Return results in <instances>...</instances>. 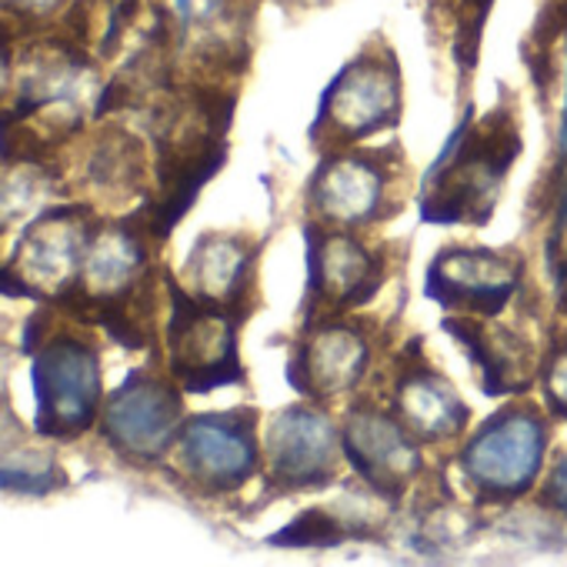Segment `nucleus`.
Here are the masks:
<instances>
[{
    "instance_id": "f8f14e48",
    "label": "nucleus",
    "mask_w": 567,
    "mask_h": 567,
    "mask_svg": "<svg viewBox=\"0 0 567 567\" xmlns=\"http://www.w3.org/2000/svg\"><path fill=\"white\" fill-rule=\"evenodd\" d=\"M401 404L408 411V417L424 427L427 434H451L461 427V414L464 408L451 398V391L431 378H417L408 381V388H401Z\"/></svg>"
},
{
    "instance_id": "ddd939ff",
    "label": "nucleus",
    "mask_w": 567,
    "mask_h": 567,
    "mask_svg": "<svg viewBox=\"0 0 567 567\" xmlns=\"http://www.w3.org/2000/svg\"><path fill=\"white\" fill-rule=\"evenodd\" d=\"M321 207L338 217H364L374 204V174L358 161H341L321 187Z\"/></svg>"
},
{
    "instance_id": "9b49d317",
    "label": "nucleus",
    "mask_w": 567,
    "mask_h": 567,
    "mask_svg": "<svg viewBox=\"0 0 567 567\" xmlns=\"http://www.w3.org/2000/svg\"><path fill=\"white\" fill-rule=\"evenodd\" d=\"M364 368V348L351 334H328L311 354L305 371L311 381L305 388H315V394H338L341 388L354 384Z\"/></svg>"
},
{
    "instance_id": "1a4fd4ad",
    "label": "nucleus",
    "mask_w": 567,
    "mask_h": 567,
    "mask_svg": "<svg viewBox=\"0 0 567 567\" xmlns=\"http://www.w3.org/2000/svg\"><path fill=\"white\" fill-rule=\"evenodd\" d=\"M274 474L291 484L321 481L331 467V427L318 414L291 411L270 431Z\"/></svg>"
},
{
    "instance_id": "6e6552de",
    "label": "nucleus",
    "mask_w": 567,
    "mask_h": 567,
    "mask_svg": "<svg viewBox=\"0 0 567 567\" xmlns=\"http://www.w3.org/2000/svg\"><path fill=\"white\" fill-rule=\"evenodd\" d=\"M181 454L187 471L210 487H237L254 467L250 421L240 417H194L184 427Z\"/></svg>"
},
{
    "instance_id": "dca6fc26",
    "label": "nucleus",
    "mask_w": 567,
    "mask_h": 567,
    "mask_svg": "<svg viewBox=\"0 0 567 567\" xmlns=\"http://www.w3.org/2000/svg\"><path fill=\"white\" fill-rule=\"evenodd\" d=\"M554 394L564 398V408H567V361H560L557 368V378H554Z\"/></svg>"
},
{
    "instance_id": "7ed1b4c3",
    "label": "nucleus",
    "mask_w": 567,
    "mask_h": 567,
    "mask_svg": "<svg viewBox=\"0 0 567 567\" xmlns=\"http://www.w3.org/2000/svg\"><path fill=\"white\" fill-rule=\"evenodd\" d=\"M84 217H87L84 207H71V204L51 207L18 240L8 267L21 277L31 298L34 295L61 298L74 284V270L84 264L87 240H91Z\"/></svg>"
},
{
    "instance_id": "2eb2a0df",
    "label": "nucleus",
    "mask_w": 567,
    "mask_h": 567,
    "mask_svg": "<svg viewBox=\"0 0 567 567\" xmlns=\"http://www.w3.org/2000/svg\"><path fill=\"white\" fill-rule=\"evenodd\" d=\"M550 494H554V501L567 511V461L557 467V474H554V484H550Z\"/></svg>"
},
{
    "instance_id": "39448f33",
    "label": "nucleus",
    "mask_w": 567,
    "mask_h": 567,
    "mask_svg": "<svg viewBox=\"0 0 567 567\" xmlns=\"http://www.w3.org/2000/svg\"><path fill=\"white\" fill-rule=\"evenodd\" d=\"M540 441L544 434L537 421L527 414H507L477 434V441L464 451V467L484 494L511 497L534 481Z\"/></svg>"
},
{
    "instance_id": "0eeeda50",
    "label": "nucleus",
    "mask_w": 567,
    "mask_h": 567,
    "mask_svg": "<svg viewBox=\"0 0 567 567\" xmlns=\"http://www.w3.org/2000/svg\"><path fill=\"white\" fill-rule=\"evenodd\" d=\"M514 291V267L487 250H451L427 270V295L444 308L494 315Z\"/></svg>"
},
{
    "instance_id": "f257e3e1",
    "label": "nucleus",
    "mask_w": 567,
    "mask_h": 567,
    "mask_svg": "<svg viewBox=\"0 0 567 567\" xmlns=\"http://www.w3.org/2000/svg\"><path fill=\"white\" fill-rule=\"evenodd\" d=\"M517 147L520 141L504 111L491 114L481 124H471V111H467L464 124L451 134L441 157L427 171V177H434V190L424 197V220L434 224L487 220L501 177L517 157Z\"/></svg>"
},
{
    "instance_id": "20e7f679",
    "label": "nucleus",
    "mask_w": 567,
    "mask_h": 567,
    "mask_svg": "<svg viewBox=\"0 0 567 567\" xmlns=\"http://www.w3.org/2000/svg\"><path fill=\"white\" fill-rule=\"evenodd\" d=\"M174 295V318H171V361L174 374L184 381L187 391L204 394L217 384L240 381L234 331L230 324L197 301H190L177 284Z\"/></svg>"
},
{
    "instance_id": "4468645a",
    "label": "nucleus",
    "mask_w": 567,
    "mask_h": 567,
    "mask_svg": "<svg viewBox=\"0 0 567 567\" xmlns=\"http://www.w3.org/2000/svg\"><path fill=\"white\" fill-rule=\"evenodd\" d=\"M467 8L474 11L471 14V24L464 28V38L457 44V54H464V64L471 68L474 64V54H477V38H481V28H484V14L491 8V0H467Z\"/></svg>"
},
{
    "instance_id": "f03ea898",
    "label": "nucleus",
    "mask_w": 567,
    "mask_h": 567,
    "mask_svg": "<svg viewBox=\"0 0 567 567\" xmlns=\"http://www.w3.org/2000/svg\"><path fill=\"white\" fill-rule=\"evenodd\" d=\"M38 431L78 437L91 427L101 401V358L78 338H44L34 364Z\"/></svg>"
},
{
    "instance_id": "423d86ee",
    "label": "nucleus",
    "mask_w": 567,
    "mask_h": 567,
    "mask_svg": "<svg viewBox=\"0 0 567 567\" xmlns=\"http://www.w3.org/2000/svg\"><path fill=\"white\" fill-rule=\"evenodd\" d=\"M177 421H181V401L174 398V391L154 378L131 374L107 404L104 434L114 447L127 454L157 457L171 444Z\"/></svg>"
},
{
    "instance_id": "9d476101",
    "label": "nucleus",
    "mask_w": 567,
    "mask_h": 567,
    "mask_svg": "<svg viewBox=\"0 0 567 567\" xmlns=\"http://www.w3.org/2000/svg\"><path fill=\"white\" fill-rule=\"evenodd\" d=\"M348 457L354 461V467L361 474H368L381 487L404 477L408 467L417 464V454L408 444V437L381 414H368V417L358 414L351 421V427H348Z\"/></svg>"
}]
</instances>
